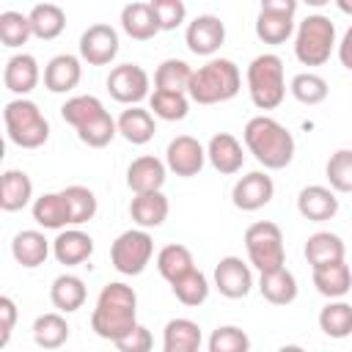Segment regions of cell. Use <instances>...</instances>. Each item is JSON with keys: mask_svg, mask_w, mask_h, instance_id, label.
<instances>
[{"mask_svg": "<svg viewBox=\"0 0 352 352\" xmlns=\"http://www.w3.org/2000/svg\"><path fill=\"white\" fill-rule=\"evenodd\" d=\"M33 36V25L30 16L22 11H3L0 14V41L8 50H16L22 44H28V38Z\"/></svg>", "mask_w": 352, "mask_h": 352, "instance_id": "obj_42", "label": "cell"}, {"mask_svg": "<svg viewBox=\"0 0 352 352\" xmlns=\"http://www.w3.org/2000/svg\"><path fill=\"white\" fill-rule=\"evenodd\" d=\"M206 160L212 162V168L217 173L234 176L245 165V151H242V143L231 132H217L206 143Z\"/></svg>", "mask_w": 352, "mask_h": 352, "instance_id": "obj_15", "label": "cell"}, {"mask_svg": "<svg viewBox=\"0 0 352 352\" xmlns=\"http://www.w3.org/2000/svg\"><path fill=\"white\" fill-rule=\"evenodd\" d=\"M41 80V69H38V60L30 55V52H16L6 60V69H3V85L16 94V96H28Z\"/></svg>", "mask_w": 352, "mask_h": 352, "instance_id": "obj_17", "label": "cell"}, {"mask_svg": "<svg viewBox=\"0 0 352 352\" xmlns=\"http://www.w3.org/2000/svg\"><path fill=\"white\" fill-rule=\"evenodd\" d=\"M148 110L160 121H182L190 113V94L187 91H162V88H154V94H148Z\"/></svg>", "mask_w": 352, "mask_h": 352, "instance_id": "obj_34", "label": "cell"}, {"mask_svg": "<svg viewBox=\"0 0 352 352\" xmlns=\"http://www.w3.org/2000/svg\"><path fill=\"white\" fill-rule=\"evenodd\" d=\"M82 58L77 55H69V52H60L55 58H50V63L44 66V88L50 94H69L80 85V77H82V66H80Z\"/></svg>", "mask_w": 352, "mask_h": 352, "instance_id": "obj_18", "label": "cell"}, {"mask_svg": "<svg viewBox=\"0 0 352 352\" xmlns=\"http://www.w3.org/2000/svg\"><path fill=\"white\" fill-rule=\"evenodd\" d=\"M327 184L336 192H352V148H338L324 165Z\"/></svg>", "mask_w": 352, "mask_h": 352, "instance_id": "obj_45", "label": "cell"}, {"mask_svg": "<svg viewBox=\"0 0 352 352\" xmlns=\"http://www.w3.org/2000/svg\"><path fill=\"white\" fill-rule=\"evenodd\" d=\"M80 143H85L88 148H104L116 135H118V121L104 110L102 116H96L94 121L82 124L80 129H74Z\"/></svg>", "mask_w": 352, "mask_h": 352, "instance_id": "obj_44", "label": "cell"}, {"mask_svg": "<svg viewBox=\"0 0 352 352\" xmlns=\"http://www.w3.org/2000/svg\"><path fill=\"white\" fill-rule=\"evenodd\" d=\"M294 16L278 11H258L256 16V36L264 44H283L294 36Z\"/></svg>", "mask_w": 352, "mask_h": 352, "instance_id": "obj_35", "label": "cell"}, {"mask_svg": "<svg viewBox=\"0 0 352 352\" xmlns=\"http://www.w3.org/2000/svg\"><path fill=\"white\" fill-rule=\"evenodd\" d=\"M214 289L228 300H242L253 289V272L250 264H245L239 256H223L214 267Z\"/></svg>", "mask_w": 352, "mask_h": 352, "instance_id": "obj_14", "label": "cell"}, {"mask_svg": "<svg viewBox=\"0 0 352 352\" xmlns=\"http://www.w3.org/2000/svg\"><path fill=\"white\" fill-rule=\"evenodd\" d=\"M319 330L327 336V338H346L352 333V305L344 302L341 297L338 300H330L322 311H319Z\"/></svg>", "mask_w": 352, "mask_h": 352, "instance_id": "obj_36", "label": "cell"}, {"mask_svg": "<svg viewBox=\"0 0 352 352\" xmlns=\"http://www.w3.org/2000/svg\"><path fill=\"white\" fill-rule=\"evenodd\" d=\"M30 212H33V220H36L41 228L60 231V228L72 226V217H69V206H66L63 192H44V195H38V198L33 201Z\"/></svg>", "mask_w": 352, "mask_h": 352, "instance_id": "obj_29", "label": "cell"}, {"mask_svg": "<svg viewBox=\"0 0 352 352\" xmlns=\"http://www.w3.org/2000/svg\"><path fill=\"white\" fill-rule=\"evenodd\" d=\"M52 256L66 267H80L94 256V239L91 234L74 228H60V234L52 239Z\"/></svg>", "mask_w": 352, "mask_h": 352, "instance_id": "obj_20", "label": "cell"}, {"mask_svg": "<svg viewBox=\"0 0 352 352\" xmlns=\"http://www.w3.org/2000/svg\"><path fill=\"white\" fill-rule=\"evenodd\" d=\"M223 41H226V25L214 14H198L184 30L187 50L201 58H212L223 47Z\"/></svg>", "mask_w": 352, "mask_h": 352, "instance_id": "obj_12", "label": "cell"}, {"mask_svg": "<svg viewBox=\"0 0 352 352\" xmlns=\"http://www.w3.org/2000/svg\"><path fill=\"white\" fill-rule=\"evenodd\" d=\"M242 74L239 66L228 58H209L204 66L192 69L187 94L195 104H220L239 94Z\"/></svg>", "mask_w": 352, "mask_h": 352, "instance_id": "obj_3", "label": "cell"}, {"mask_svg": "<svg viewBox=\"0 0 352 352\" xmlns=\"http://www.w3.org/2000/svg\"><path fill=\"white\" fill-rule=\"evenodd\" d=\"M168 173V165L162 160H157L154 154H143L138 160L129 162L126 168V187L132 192H154V190H162L165 184V176Z\"/></svg>", "mask_w": 352, "mask_h": 352, "instance_id": "obj_19", "label": "cell"}, {"mask_svg": "<svg viewBox=\"0 0 352 352\" xmlns=\"http://www.w3.org/2000/svg\"><path fill=\"white\" fill-rule=\"evenodd\" d=\"M148 85H151V80H148L146 69L138 63L113 66L107 74V91L121 104H140L148 96Z\"/></svg>", "mask_w": 352, "mask_h": 352, "instance_id": "obj_9", "label": "cell"}, {"mask_svg": "<svg viewBox=\"0 0 352 352\" xmlns=\"http://www.w3.org/2000/svg\"><path fill=\"white\" fill-rule=\"evenodd\" d=\"M336 50H338V60H341V66L352 72V25L346 28V33L341 36V41H338Z\"/></svg>", "mask_w": 352, "mask_h": 352, "instance_id": "obj_50", "label": "cell"}, {"mask_svg": "<svg viewBox=\"0 0 352 352\" xmlns=\"http://www.w3.org/2000/svg\"><path fill=\"white\" fill-rule=\"evenodd\" d=\"M192 267H195V261H192L190 248H184V245H179V242L165 245V248L157 253V270H160V275H162L168 283L179 280V278L187 275Z\"/></svg>", "mask_w": 352, "mask_h": 352, "instance_id": "obj_37", "label": "cell"}, {"mask_svg": "<svg viewBox=\"0 0 352 352\" xmlns=\"http://www.w3.org/2000/svg\"><path fill=\"white\" fill-rule=\"evenodd\" d=\"M168 212H170V204L162 195V190L135 192V198L129 201V217L140 228H160L168 220Z\"/></svg>", "mask_w": 352, "mask_h": 352, "instance_id": "obj_21", "label": "cell"}, {"mask_svg": "<svg viewBox=\"0 0 352 352\" xmlns=\"http://www.w3.org/2000/svg\"><path fill=\"white\" fill-rule=\"evenodd\" d=\"M314 286L327 300L346 297L349 289H352V270H349V264L341 258V261H330V264L314 267Z\"/></svg>", "mask_w": 352, "mask_h": 352, "instance_id": "obj_25", "label": "cell"}, {"mask_svg": "<svg viewBox=\"0 0 352 352\" xmlns=\"http://www.w3.org/2000/svg\"><path fill=\"white\" fill-rule=\"evenodd\" d=\"M206 346H209V352H248L250 349V338L236 324H220L209 336V344Z\"/></svg>", "mask_w": 352, "mask_h": 352, "instance_id": "obj_46", "label": "cell"}, {"mask_svg": "<svg viewBox=\"0 0 352 352\" xmlns=\"http://www.w3.org/2000/svg\"><path fill=\"white\" fill-rule=\"evenodd\" d=\"M154 256V239L148 228H129L110 245V264L121 275H140Z\"/></svg>", "mask_w": 352, "mask_h": 352, "instance_id": "obj_8", "label": "cell"}, {"mask_svg": "<svg viewBox=\"0 0 352 352\" xmlns=\"http://www.w3.org/2000/svg\"><path fill=\"white\" fill-rule=\"evenodd\" d=\"M242 140L264 170H280L294 160V135L272 116H253L242 129Z\"/></svg>", "mask_w": 352, "mask_h": 352, "instance_id": "obj_2", "label": "cell"}, {"mask_svg": "<svg viewBox=\"0 0 352 352\" xmlns=\"http://www.w3.org/2000/svg\"><path fill=\"white\" fill-rule=\"evenodd\" d=\"M170 289H173V297H176L182 305H187V308H198V305L206 302L212 286H209V278H206L201 270L192 267L187 275H182L179 280H173Z\"/></svg>", "mask_w": 352, "mask_h": 352, "instance_id": "obj_38", "label": "cell"}, {"mask_svg": "<svg viewBox=\"0 0 352 352\" xmlns=\"http://www.w3.org/2000/svg\"><path fill=\"white\" fill-rule=\"evenodd\" d=\"M333 3L338 6L341 14H349V16H352V0H333Z\"/></svg>", "mask_w": 352, "mask_h": 352, "instance_id": "obj_52", "label": "cell"}, {"mask_svg": "<svg viewBox=\"0 0 352 352\" xmlns=\"http://www.w3.org/2000/svg\"><path fill=\"white\" fill-rule=\"evenodd\" d=\"M121 30L135 41H148L160 33L154 11L148 3H126L121 8Z\"/></svg>", "mask_w": 352, "mask_h": 352, "instance_id": "obj_28", "label": "cell"}, {"mask_svg": "<svg viewBox=\"0 0 352 352\" xmlns=\"http://www.w3.org/2000/svg\"><path fill=\"white\" fill-rule=\"evenodd\" d=\"M157 116L151 113V110H146V107H140V104H129L116 121H118V135L126 140V143H132V146H146L151 138H154V132H157V121H154Z\"/></svg>", "mask_w": 352, "mask_h": 352, "instance_id": "obj_23", "label": "cell"}, {"mask_svg": "<svg viewBox=\"0 0 352 352\" xmlns=\"http://www.w3.org/2000/svg\"><path fill=\"white\" fill-rule=\"evenodd\" d=\"M28 16H30V25H33V36L41 38V41L58 38L66 28V11L58 3H50V0L33 6Z\"/></svg>", "mask_w": 352, "mask_h": 352, "instance_id": "obj_33", "label": "cell"}, {"mask_svg": "<svg viewBox=\"0 0 352 352\" xmlns=\"http://www.w3.org/2000/svg\"><path fill=\"white\" fill-rule=\"evenodd\" d=\"M272 195H275V182L267 170H250V173L239 176L231 190V201L242 212H256V209L267 206L272 201Z\"/></svg>", "mask_w": 352, "mask_h": 352, "instance_id": "obj_13", "label": "cell"}, {"mask_svg": "<svg viewBox=\"0 0 352 352\" xmlns=\"http://www.w3.org/2000/svg\"><path fill=\"white\" fill-rule=\"evenodd\" d=\"M33 201V182L25 170H6L0 176V209L3 212H19Z\"/></svg>", "mask_w": 352, "mask_h": 352, "instance_id": "obj_26", "label": "cell"}, {"mask_svg": "<svg viewBox=\"0 0 352 352\" xmlns=\"http://www.w3.org/2000/svg\"><path fill=\"white\" fill-rule=\"evenodd\" d=\"M3 124L8 140L19 148H38L50 140V121L44 118V113L33 99L25 96L11 99L3 110Z\"/></svg>", "mask_w": 352, "mask_h": 352, "instance_id": "obj_5", "label": "cell"}, {"mask_svg": "<svg viewBox=\"0 0 352 352\" xmlns=\"http://www.w3.org/2000/svg\"><path fill=\"white\" fill-rule=\"evenodd\" d=\"M154 11V19L160 25V30H176L179 25H184L187 19V6L184 0H151L148 3Z\"/></svg>", "mask_w": 352, "mask_h": 352, "instance_id": "obj_47", "label": "cell"}, {"mask_svg": "<svg viewBox=\"0 0 352 352\" xmlns=\"http://www.w3.org/2000/svg\"><path fill=\"white\" fill-rule=\"evenodd\" d=\"M85 297H88V289H85L82 278H77V275H72V272L58 275V278L52 280V286H50V300H52V305H55L58 311H63V314L80 311V308L85 305Z\"/></svg>", "mask_w": 352, "mask_h": 352, "instance_id": "obj_30", "label": "cell"}, {"mask_svg": "<svg viewBox=\"0 0 352 352\" xmlns=\"http://www.w3.org/2000/svg\"><path fill=\"white\" fill-rule=\"evenodd\" d=\"M245 250L248 261L258 270H275L286 264V248H283V231L272 220H258L245 228Z\"/></svg>", "mask_w": 352, "mask_h": 352, "instance_id": "obj_7", "label": "cell"}, {"mask_svg": "<svg viewBox=\"0 0 352 352\" xmlns=\"http://www.w3.org/2000/svg\"><path fill=\"white\" fill-rule=\"evenodd\" d=\"M250 102L258 110H275L286 96V77H283V60L275 52H261L248 63L245 72Z\"/></svg>", "mask_w": 352, "mask_h": 352, "instance_id": "obj_4", "label": "cell"}, {"mask_svg": "<svg viewBox=\"0 0 352 352\" xmlns=\"http://www.w3.org/2000/svg\"><path fill=\"white\" fill-rule=\"evenodd\" d=\"M289 91H292V96H294L300 104L314 107V104H322V102L327 99L330 85H327V80H324L322 74H314V72H300V74H294V77H292Z\"/></svg>", "mask_w": 352, "mask_h": 352, "instance_id": "obj_39", "label": "cell"}, {"mask_svg": "<svg viewBox=\"0 0 352 352\" xmlns=\"http://www.w3.org/2000/svg\"><path fill=\"white\" fill-rule=\"evenodd\" d=\"M258 292L272 305H292L297 300V278L292 270H286V264L258 272Z\"/></svg>", "mask_w": 352, "mask_h": 352, "instance_id": "obj_24", "label": "cell"}, {"mask_svg": "<svg viewBox=\"0 0 352 352\" xmlns=\"http://www.w3.org/2000/svg\"><path fill=\"white\" fill-rule=\"evenodd\" d=\"M336 47V25L324 14H308L294 30V55L302 66L327 63Z\"/></svg>", "mask_w": 352, "mask_h": 352, "instance_id": "obj_6", "label": "cell"}, {"mask_svg": "<svg viewBox=\"0 0 352 352\" xmlns=\"http://www.w3.org/2000/svg\"><path fill=\"white\" fill-rule=\"evenodd\" d=\"M116 346H118L121 352H148V349L154 346V338H151L148 327L135 324L126 336H121V338L116 341Z\"/></svg>", "mask_w": 352, "mask_h": 352, "instance_id": "obj_48", "label": "cell"}, {"mask_svg": "<svg viewBox=\"0 0 352 352\" xmlns=\"http://www.w3.org/2000/svg\"><path fill=\"white\" fill-rule=\"evenodd\" d=\"M69 322L63 316V311H50V314H41L36 316L33 322V341L36 346L41 349H58L69 341Z\"/></svg>", "mask_w": 352, "mask_h": 352, "instance_id": "obj_32", "label": "cell"}, {"mask_svg": "<svg viewBox=\"0 0 352 352\" xmlns=\"http://www.w3.org/2000/svg\"><path fill=\"white\" fill-rule=\"evenodd\" d=\"M138 324V294L124 280H110L102 286L96 305L91 311V330L104 341H118Z\"/></svg>", "mask_w": 352, "mask_h": 352, "instance_id": "obj_1", "label": "cell"}, {"mask_svg": "<svg viewBox=\"0 0 352 352\" xmlns=\"http://www.w3.org/2000/svg\"><path fill=\"white\" fill-rule=\"evenodd\" d=\"M204 344L201 324L192 319H170L162 330V349L165 352H198Z\"/></svg>", "mask_w": 352, "mask_h": 352, "instance_id": "obj_27", "label": "cell"}, {"mask_svg": "<svg viewBox=\"0 0 352 352\" xmlns=\"http://www.w3.org/2000/svg\"><path fill=\"white\" fill-rule=\"evenodd\" d=\"M14 324H16V302L8 294H3L0 297V349L8 344Z\"/></svg>", "mask_w": 352, "mask_h": 352, "instance_id": "obj_49", "label": "cell"}, {"mask_svg": "<svg viewBox=\"0 0 352 352\" xmlns=\"http://www.w3.org/2000/svg\"><path fill=\"white\" fill-rule=\"evenodd\" d=\"M297 212L311 223H324L338 214V198L333 187L324 184H308L297 195Z\"/></svg>", "mask_w": 352, "mask_h": 352, "instance_id": "obj_16", "label": "cell"}, {"mask_svg": "<svg viewBox=\"0 0 352 352\" xmlns=\"http://www.w3.org/2000/svg\"><path fill=\"white\" fill-rule=\"evenodd\" d=\"M300 3H305V6H311V8H322V6H327L330 0H300Z\"/></svg>", "mask_w": 352, "mask_h": 352, "instance_id": "obj_53", "label": "cell"}, {"mask_svg": "<svg viewBox=\"0 0 352 352\" xmlns=\"http://www.w3.org/2000/svg\"><path fill=\"white\" fill-rule=\"evenodd\" d=\"M305 261L314 267H322V264H330V261H341L346 248H344V239L333 231H316L308 236L305 242Z\"/></svg>", "mask_w": 352, "mask_h": 352, "instance_id": "obj_31", "label": "cell"}, {"mask_svg": "<svg viewBox=\"0 0 352 352\" xmlns=\"http://www.w3.org/2000/svg\"><path fill=\"white\" fill-rule=\"evenodd\" d=\"M165 165L170 173L182 179H192L206 165V146H201L192 135H179L165 148Z\"/></svg>", "mask_w": 352, "mask_h": 352, "instance_id": "obj_11", "label": "cell"}, {"mask_svg": "<svg viewBox=\"0 0 352 352\" xmlns=\"http://www.w3.org/2000/svg\"><path fill=\"white\" fill-rule=\"evenodd\" d=\"M261 3V11H278V14H292L297 11L300 0H258Z\"/></svg>", "mask_w": 352, "mask_h": 352, "instance_id": "obj_51", "label": "cell"}, {"mask_svg": "<svg viewBox=\"0 0 352 352\" xmlns=\"http://www.w3.org/2000/svg\"><path fill=\"white\" fill-rule=\"evenodd\" d=\"M102 113H104L102 99H96V96H91V94L72 96V99H66V102L60 104V118H63L69 126H74V129H80L82 124L94 121V118L102 116Z\"/></svg>", "mask_w": 352, "mask_h": 352, "instance_id": "obj_41", "label": "cell"}, {"mask_svg": "<svg viewBox=\"0 0 352 352\" xmlns=\"http://www.w3.org/2000/svg\"><path fill=\"white\" fill-rule=\"evenodd\" d=\"M60 192H63V198H66L72 226H82V223L94 220L99 204H96V195H94L91 187H85V184H69V187H63Z\"/></svg>", "mask_w": 352, "mask_h": 352, "instance_id": "obj_40", "label": "cell"}, {"mask_svg": "<svg viewBox=\"0 0 352 352\" xmlns=\"http://www.w3.org/2000/svg\"><path fill=\"white\" fill-rule=\"evenodd\" d=\"M190 77H192V69H190L187 60L168 58L154 72V88H162V91H187Z\"/></svg>", "mask_w": 352, "mask_h": 352, "instance_id": "obj_43", "label": "cell"}, {"mask_svg": "<svg viewBox=\"0 0 352 352\" xmlns=\"http://www.w3.org/2000/svg\"><path fill=\"white\" fill-rule=\"evenodd\" d=\"M118 55V33L107 22L88 25L80 36V58L88 66H107Z\"/></svg>", "mask_w": 352, "mask_h": 352, "instance_id": "obj_10", "label": "cell"}, {"mask_svg": "<svg viewBox=\"0 0 352 352\" xmlns=\"http://www.w3.org/2000/svg\"><path fill=\"white\" fill-rule=\"evenodd\" d=\"M50 250H52L50 239H47L41 231H36V228H25V231H19V234L11 239V256H14V261H16L19 267H25V270L41 267V264L47 261Z\"/></svg>", "mask_w": 352, "mask_h": 352, "instance_id": "obj_22", "label": "cell"}]
</instances>
